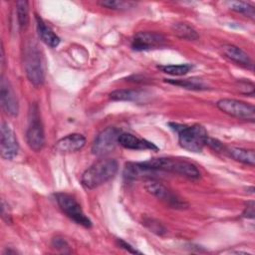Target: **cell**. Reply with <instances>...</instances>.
Wrapping results in <instances>:
<instances>
[{"mask_svg":"<svg viewBox=\"0 0 255 255\" xmlns=\"http://www.w3.org/2000/svg\"><path fill=\"white\" fill-rule=\"evenodd\" d=\"M52 246L55 249H57V250H59V251H61L63 253L70 252V246H69L68 242L64 238H62V237H55L52 240Z\"/></svg>","mask_w":255,"mask_h":255,"instance_id":"cell-26","label":"cell"},{"mask_svg":"<svg viewBox=\"0 0 255 255\" xmlns=\"http://www.w3.org/2000/svg\"><path fill=\"white\" fill-rule=\"evenodd\" d=\"M239 90L242 94L253 95L254 94V85L251 82L242 81L239 83Z\"/></svg>","mask_w":255,"mask_h":255,"instance_id":"cell-28","label":"cell"},{"mask_svg":"<svg viewBox=\"0 0 255 255\" xmlns=\"http://www.w3.org/2000/svg\"><path fill=\"white\" fill-rule=\"evenodd\" d=\"M227 153L235 160L244 164L254 166L255 164V151L253 149H246L242 147L231 146L227 148Z\"/></svg>","mask_w":255,"mask_h":255,"instance_id":"cell-18","label":"cell"},{"mask_svg":"<svg viewBox=\"0 0 255 255\" xmlns=\"http://www.w3.org/2000/svg\"><path fill=\"white\" fill-rule=\"evenodd\" d=\"M118 243H119V245H120L122 248L126 249L127 251H128V252H130V253H133V254L138 253V254H140V252H139V251H137L136 249H134L133 247H131L128 243H127V242H126V241H124L123 239H118Z\"/></svg>","mask_w":255,"mask_h":255,"instance_id":"cell-31","label":"cell"},{"mask_svg":"<svg viewBox=\"0 0 255 255\" xmlns=\"http://www.w3.org/2000/svg\"><path fill=\"white\" fill-rule=\"evenodd\" d=\"M157 68L165 74H169L172 76H182L187 74L192 69V65L190 64L165 65V66H157Z\"/></svg>","mask_w":255,"mask_h":255,"instance_id":"cell-24","label":"cell"},{"mask_svg":"<svg viewBox=\"0 0 255 255\" xmlns=\"http://www.w3.org/2000/svg\"><path fill=\"white\" fill-rule=\"evenodd\" d=\"M1 215H2V219L7 224H10L12 222V215H11L9 205L4 199L1 200Z\"/></svg>","mask_w":255,"mask_h":255,"instance_id":"cell-27","label":"cell"},{"mask_svg":"<svg viewBox=\"0 0 255 255\" xmlns=\"http://www.w3.org/2000/svg\"><path fill=\"white\" fill-rule=\"evenodd\" d=\"M160 171L150 168L143 162H128L124 168V176L126 179L133 180L140 178H151Z\"/></svg>","mask_w":255,"mask_h":255,"instance_id":"cell-13","label":"cell"},{"mask_svg":"<svg viewBox=\"0 0 255 255\" xmlns=\"http://www.w3.org/2000/svg\"><path fill=\"white\" fill-rule=\"evenodd\" d=\"M145 189L154 197L163 201L172 208H184L187 206L186 202L181 199L176 193L160 182L149 181L145 184Z\"/></svg>","mask_w":255,"mask_h":255,"instance_id":"cell-9","label":"cell"},{"mask_svg":"<svg viewBox=\"0 0 255 255\" xmlns=\"http://www.w3.org/2000/svg\"><path fill=\"white\" fill-rule=\"evenodd\" d=\"M24 68L28 80L36 87L43 85L45 71L41 53L34 42H29L24 52Z\"/></svg>","mask_w":255,"mask_h":255,"instance_id":"cell-4","label":"cell"},{"mask_svg":"<svg viewBox=\"0 0 255 255\" xmlns=\"http://www.w3.org/2000/svg\"><path fill=\"white\" fill-rule=\"evenodd\" d=\"M145 92L138 89H120L110 94V99L113 101L135 102L142 98Z\"/></svg>","mask_w":255,"mask_h":255,"instance_id":"cell-19","label":"cell"},{"mask_svg":"<svg viewBox=\"0 0 255 255\" xmlns=\"http://www.w3.org/2000/svg\"><path fill=\"white\" fill-rule=\"evenodd\" d=\"M217 108L224 114L238 120L254 122L255 108L253 105L234 99H221L216 103Z\"/></svg>","mask_w":255,"mask_h":255,"instance_id":"cell-6","label":"cell"},{"mask_svg":"<svg viewBox=\"0 0 255 255\" xmlns=\"http://www.w3.org/2000/svg\"><path fill=\"white\" fill-rule=\"evenodd\" d=\"M166 44L165 37L157 32L140 31L131 40V48L135 51H144L160 48Z\"/></svg>","mask_w":255,"mask_h":255,"instance_id":"cell-10","label":"cell"},{"mask_svg":"<svg viewBox=\"0 0 255 255\" xmlns=\"http://www.w3.org/2000/svg\"><path fill=\"white\" fill-rule=\"evenodd\" d=\"M102 6L107 7L109 9L113 10H127L128 8H131L134 3L129 1H122V0H107V1H101L99 2Z\"/></svg>","mask_w":255,"mask_h":255,"instance_id":"cell-25","label":"cell"},{"mask_svg":"<svg viewBox=\"0 0 255 255\" xmlns=\"http://www.w3.org/2000/svg\"><path fill=\"white\" fill-rule=\"evenodd\" d=\"M0 102L5 114L15 117L19 112V104L16 94L12 88L11 83L5 77H1L0 82Z\"/></svg>","mask_w":255,"mask_h":255,"instance_id":"cell-12","label":"cell"},{"mask_svg":"<svg viewBox=\"0 0 255 255\" xmlns=\"http://www.w3.org/2000/svg\"><path fill=\"white\" fill-rule=\"evenodd\" d=\"M166 82L171 84V85H175V86H179L181 88L184 89H188V90H194V91H202V90H206L207 86L200 80V79H184V80H171V79H166Z\"/></svg>","mask_w":255,"mask_h":255,"instance_id":"cell-21","label":"cell"},{"mask_svg":"<svg viewBox=\"0 0 255 255\" xmlns=\"http://www.w3.org/2000/svg\"><path fill=\"white\" fill-rule=\"evenodd\" d=\"M86 144V138L81 133H71L56 142L57 150L61 152H74L83 148Z\"/></svg>","mask_w":255,"mask_h":255,"instance_id":"cell-15","label":"cell"},{"mask_svg":"<svg viewBox=\"0 0 255 255\" xmlns=\"http://www.w3.org/2000/svg\"><path fill=\"white\" fill-rule=\"evenodd\" d=\"M35 18L38 35L41 40L51 48L57 47L60 44V38L54 33V31L44 22V20L40 16L36 15Z\"/></svg>","mask_w":255,"mask_h":255,"instance_id":"cell-17","label":"cell"},{"mask_svg":"<svg viewBox=\"0 0 255 255\" xmlns=\"http://www.w3.org/2000/svg\"><path fill=\"white\" fill-rule=\"evenodd\" d=\"M55 197L58 205L69 218H71L77 224L82 225L86 228H90L92 226V221L84 213L81 205L72 195L59 192L55 194Z\"/></svg>","mask_w":255,"mask_h":255,"instance_id":"cell-5","label":"cell"},{"mask_svg":"<svg viewBox=\"0 0 255 255\" xmlns=\"http://www.w3.org/2000/svg\"><path fill=\"white\" fill-rule=\"evenodd\" d=\"M17 20L21 30H25L29 24V3L25 0H19L16 2Z\"/></svg>","mask_w":255,"mask_h":255,"instance_id":"cell-22","label":"cell"},{"mask_svg":"<svg viewBox=\"0 0 255 255\" xmlns=\"http://www.w3.org/2000/svg\"><path fill=\"white\" fill-rule=\"evenodd\" d=\"M230 9L240 13L252 20L255 18V8L251 4L244 1H234L230 3Z\"/></svg>","mask_w":255,"mask_h":255,"instance_id":"cell-23","label":"cell"},{"mask_svg":"<svg viewBox=\"0 0 255 255\" xmlns=\"http://www.w3.org/2000/svg\"><path fill=\"white\" fill-rule=\"evenodd\" d=\"M222 52L226 58L235 62L236 64L243 66L245 68L252 69L253 64L249 55L246 52H244L241 48L235 45L225 44L222 46Z\"/></svg>","mask_w":255,"mask_h":255,"instance_id":"cell-16","label":"cell"},{"mask_svg":"<svg viewBox=\"0 0 255 255\" xmlns=\"http://www.w3.org/2000/svg\"><path fill=\"white\" fill-rule=\"evenodd\" d=\"M0 153L4 159L14 158L19 151L17 137L10 126L3 122L0 129Z\"/></svg>","mask_w":255,"mask_h":255,"instance_id":"cell-11","label":"cell"},{"mask_svg":"<svg viewBox=\"0 0 255 255\" xmlns=\"http://www.w3.org/2000/svg\"><path fill=\"white\" fill-rule=\"evenodd\" d=\"M171 30L173 34L180 39H184L188 41H194L198 39V34L196 30L190 25H188L187 23H183V22L174 23L171 26Z\"/></svg>","mask_w":255,"mask_h":255,"instance_id":"cell-20","label":"cell"},{"mask_svg":"<svg viewBox=\"0 0 255 255\" xmlns=\"http://www.w3.org/2000/svg\"><path fill=\"white\" fill-rule=\"evenodd\" d=\"M150 168L160 172H172L186 178L196 180L200 177V171L195 164L184 159L171 157H157L144 161Z\"/></svg>","mask_w":255,"mask_h":255,"instance_id":"cell-3","label":"cell"},{"mask_svg":"<svg viewBox=\"0 0 255 255\" xmlns=\"http://www.w3.org/2000/svg\"><path fill=\"white\" fill-rule=\"evenodd\" d=\"M119 163L114 158H103L92 164L81 177L86 189H94L112 179L118 172Z\"/></svg>","mask_w":255,"mask_h":255,"instance_id":"cell-1","label":"cell"},{"mask_svg":"<svg viewBox=\"0 0 255 255\" xmlns=\"http://www.w3.org/2000/svg\"><path fill=\"white\" fill-rule=\"evenodd\" d=\"M242 216L245 218H254V201L251 200L247 202L245 209L242 213Z\"/></svg>","mask_w":255,"mask_h":255,"instance_id":"cell-30","label":"cell"},{"mask_svg":"<svg viewBox=\"0 0 255 255\" xmlns=\"http://www.w3.org/2000/svg\"><path fill=\"white\" fill-rule=\"evenodd\" d=\"M121 129L115 127H108L103 129L94 139L92 144V152L97 156H105L113 151L119 143Z\"/></svg>","mask_w":255,"mask_h":255,"instance_id":"cell-8","label":"cell"},{"mask_svg":"<svg viewBox=\"0 0 255 255\" xmlns=\"http://www.w3.org/2000/svg\"><path fill=\"white\" fill-rule=\"evenodd\" d=\"M144 224H145L152 232H155V233H157V234H161V233L165 232V229L163 228V226H161V224L158 223V222H154L153 220L148 219L147 221H145Z\"/></svg>","mask_w":255,"mask_h":255,"instance_id":"cell-29","label":"cell"},{"mask_svg":"<svg viewBox=\"0 0 255 255\" xmlns=\"http://www.w3.org/2000/svg\"><path fill=\"white\" fill-rule=\"evenodd\" d=\"M119 143L123 147L128 149H136V150H142V149L157 150L158 149V147L154 143L128 132H121L119 136Z\"/></svg>","mask_w":255,"mask_h":255,"instance_id":"cell-14","label":"cell"},{"mask_svg":"<svg viewBox=\"0 0 255 255\" xmlns=\"http://www.w3.org/2000/svg\"><path fill=\"white\" fill-rule=\"evenodd\" d=\"M169 127L178 134L179 145L191 152H200L207 145L208 133L204 127L200 125H181L169 123Z\"/></svg>","mask_w":255,"mask_h":255,"instance_id":"cell-2","label":"cell"},{"mask_svg":"<svg viewBox=\"0 0 255 255\" xmlns=\"http://www.w3.org/2000/svg\"><path fill=\"white\" fill-rule=\"evenodd\" d=\"M26 139L29 147L34 151H40L45 144V133L36 105L29 112V125L26 131Z\"/></svg>","mask_w":255,"mask_h":255,"instance_id":"cell-7","label":"cell"}]
</instances>
